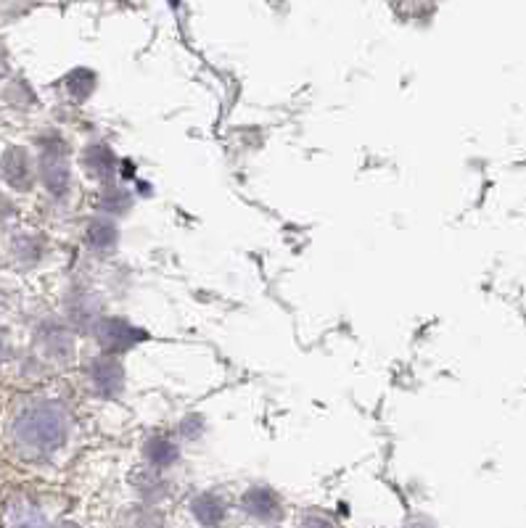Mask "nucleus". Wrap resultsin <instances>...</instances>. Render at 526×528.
<instances>
[{
	"mask_svg": "<svg viewBox=\"0 0 526 528\" xmlns=\"http://www.w3.org/2000/svg\"><path fill=\"white\" fill-rule=\"evenodd\" d=\"M16 433L24 444H30L35 449H56L67 436V418L59 407L43 404L35 410L24 412Z\"/></svg>",
	"mask_w": 526,
	"mask_h": 528,
	"instance_id": "f257e3e1",
	"label": "nucleus"
},
{
	"mask_svg": "<svg viewBox=\"0 0 526 528\" xmlns=\"http://www.w3.org/2000/svg\"><path fill=\"white\" fill-rule=\"evenodd\" d=\"M40 172H43L45 185L51 188V193H64L69 185V167H67V151L61 143L45 146L43 159H40Z\"/></svg>",
	"mask_w": 526,
	"mask_h": 528,
	"instance_id": "f03ea898",
	"label": "nucleus"
},
{
	"mask_svg": "<svg viewBox=\"0 0 526 528\" xmlns=\"http://www.w3.org/2000/svg\"><path fill=\"white\" fill-rule=\"evenodd\" d=\"M98 338L109 352H125L138 341H143V333L135 330L133 325H127L125 320H104V325L98 330Z\"/></svg>",
	"mask_w": 526,
	"mask_h": 528,
	"instance_id": "7ed1b4c3",
	"label": "nucleus"
},
{
	"mask_svg": "<svg viewBox=\"0 0 526 528\" xmlns=\"http://www.w3.org/2000/svg\"><path fill=\"white\" fill-rule=\"evenodd\" d=\"M0 167H3V177H6L8 183L14 185V188H19V191H27V188L32 185L30 156H27L24 148H19V146L8 148L6 154H3Z\"/></svg>",
	"mask_w": 526,
	"mask_h": 528,
	"instance_id": "20e7f679",
	"label": "nucleus"
},
{
	"mask_svg": "<svg viewBox=\"0 0 526 528\" xmlns=\"http://www.w3.org/2000/svg\"><path fill=\"white\" fill-rule=\"evenodd\" d=\"M244 507L260 521H273V518L281 515V502L270 489H252L244 497Z\"/></svg>",
	"mask_w": 526,
	"mask_h": 528,
	"instance_id": "39448f33",
	"label": "nucleus"
},
{
	"mask_svg": "<svg viewBox=\"0 0 526 528\" xmlns=\"http://www.w3.org/2000/svg\"><path fill=\"white\" fill-rule=\"evenodd\" d=\"M193 515L199 518L201 526L212 528V526H220V523H223L225 507H223V502H220L217 497H212V494H201V497L193 502Z\"/></svg>",
	"mask_w": 526,
	"mask_h": 528,
	"instance_id": "423d86ee",
	"label": "nucleus"
},
{
	"mask_svg": "<svg viewBox=\"0 0 526 528\" xmlns=\"http://www.w3.org/2000/svg\"><path fill=\"white\" fill-rule=\"evenodd\" d=\"M93 381L101 386V391L104 394H114V391L119 389V383H122V370H119V365L114 360H98L96 365H93Z\"/></svg>",
	"mask_w": 526,
	"mask_h": 528,
	"instance_id": "0eeeda50",
	"label": "nucleus"
},
{
	"mask_svg": "<svg viewBox=\"0 0 526 528\" xmlns=\"http://www.w3.org/2000/svg\"><path fill=\"white\" fill-rule=\"evenodd\" d=\"M85 238H88V243L96 251H112L114 243H117V230H114L112 222L96 220L90 222L88 235H85Z\"/></svg>",
	"mask_w": 526,
	"mask_h": 528,
	"instance_id": "6e6552de",
	"label": "nucleus"
},
{
	"mask_svg": "<svg viewBox=\"0 0 526 528\" xmlns=\"http://www.w3.org/2000/svg\"><path fill=\"white\" fill-rule=\"evenodd\" d=\"M8 528H43V518H40L30 505H14L6 515Z\"/></svg>",
	"mask_w": 526,
	"mask_h": 528,
	"instance_id": "1a4fd4ad",
	"label": "nucleus"
},
{
	"mask_svg": "<svg viewBox=\"0 0 526 528\" xmlns=\"http://www.w3.org/2000/svg\"><path fill=\"white\" fill-rule=\"evenodd\" d=\"M85 164H88V169L93 172V175H109L112 172V164H114V156L112 151L106 146H93L85 154Z\"/></svg>",
	"mask_w": 526,
	"mask_h": 528,
	"instance_id": "9d476101",
	"label": "nucleus"
},
{
	"mask_svg": "<svg viewBox=\"0 0 526 528\" xmlns=\"http://www.w3.org/2000/svg\"><path fill=\"white\" fill-rule=\"evenodd\" d=\"M149 457L154 465H170L178 457V449L172 447L167 439H154L149 444Z\"/></svg>",
	"mask_w": 526,
	"mask_h": 528,
	"instance_id": "9b49d317",
	"label": "nucleus"
},
{
	"mask_svg": "<svg viewBox=\"0 0 526 528\" xmlns=\"http://www.w3.org/2000/svg\"><path fill=\"white\" fill-rule=\"evenodd\" d=\"M64 528H77V526H64Z\"/></svg>",
	"mask_w": 526,
	"mask_h": 528,
	"instance_id": "f8f14e48",
	"label": "nucleus"
}]
</instances>
